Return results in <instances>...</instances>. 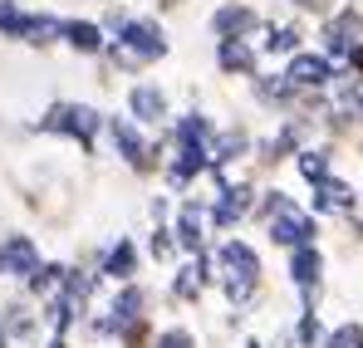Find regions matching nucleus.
<instances>
[{
  "mask_svg": "<svg viewBox=\"0 0 363 348\" xmlns=\"http://www.w3.org/2000/svg\"><path fill=\"white\" fill-rule=\"evenodd\" d=\"M359 69H363V55H359Z\"/></svg>",
  "mask_w": 363,
  "mask_h": 348,
  "instance_id": "f257e3e1",
  "label": "nucleus"
}]
</instances>
